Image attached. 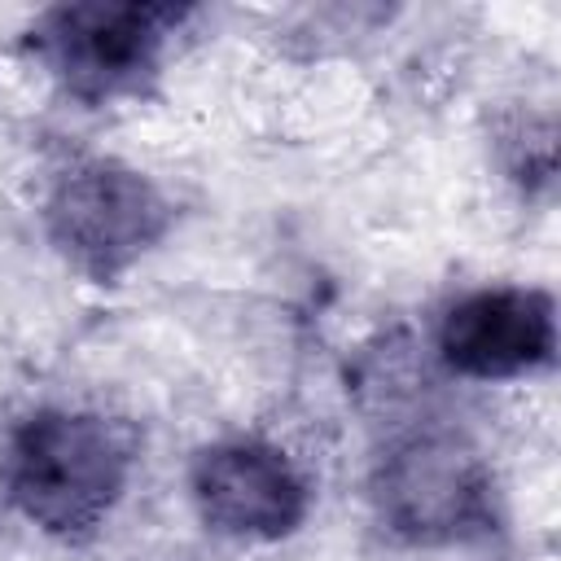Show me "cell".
I'll return each mask as SVG.
<instances>
[{
	"label": "cell",
	"instance_id": "2",
	"mask_svg": "<svg viewBox=\"0 0 561 561\" xmlns=\"http://www.w3.org/2000/svg\"><path fill=\"white\" fill-rule=\"evenodd\" d=\"M373 504L381 526L412 548L469 543L495 530V478L486 456L451 430H416L377 460Z\"/></svg>",
	"mask_w": 561,
	"mask_h": 561
},
{
	"label": "cell",
	"instance_id": "3",
	"mask_svg": "<svg viewBox=\"0 0 561 561\" xmlns=\"http://www.w3.org/2000/svg\"><path fill=\"white\" fill-rule=\"evenodd\" d=\"M44 224L79 272L114 280L162 241L171 206L145 171L118 158H79L53 180Z\"/></svg>",
	"mask_w": 561,
	"mask_h": 561
},
{
	"label": "cell",
	"instance_id": "1",
	"mask_svg": "<svg viewBox=\"0 0 561 561\" xmlns=\"http://www.w3.org/2000/svg\"><path fill=\"white\" fill-rule=\"evenodd\" d=\"M131 478L127 434L88 408H39L4 443L9 504L44 535L83 543L118 508Z\"/></svg>",
	"mask_w": 561,
	"mask_h": 561
},
{
	"label": "cell",
	"instance_id": "5",
	"mask_svg": "<svg viewBox=\"0 0 561 561\" xmlns=\"http://www.w3.org/2000/svg\"><path fill=\"white\" fill-rule=\"evenodd\" d=\"M188 495L197 517L237 543H276L307 517L302 469L263 438H224L193 456Z\"/></svg>",
	"mask_w": 561,
	"mask_h": 561
},
{
	"label": "cell",
	"instance_id": "4",
	"mask_svg": "<svg viewBox=\"0 0 561 561\" xmlns=\"http://www.w3.org/2000/svg\"><path fill=\"white\" fill-rule=\"evenodd\" d=\"M184 4H57L35 26V48L66 92L114 101L136 92L162 61L167 39L188 22Z\"/></svg>",
	"mask_w": 561,
	"mask_h": 561
},
{
	"label": "cell",
	"instance_id": "6",
	"mask_svg": "<svg viewBox=\"0 0 561 561\" xmlns=\"http://www.w3.org/2000/svg\"><path fill=\"white\" fill-rule=\"evenodd\" d=\"M557 351V307L530 285H491L451 302L438 320V355L473 381H513Z\"/></svg>",
	"mask_w": 561,
	"mask_h": 561
}]
</instances>
